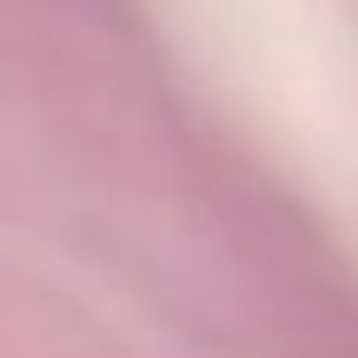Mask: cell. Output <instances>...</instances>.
I'll list each match as a JSON object with an SVG mask.
<instances>
[]
</instances>
